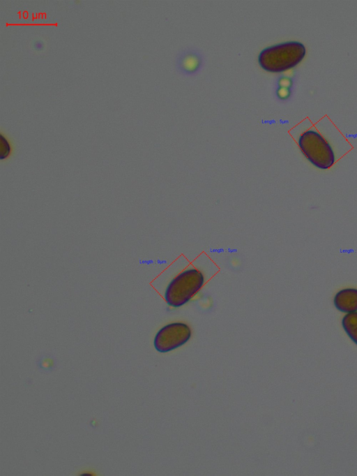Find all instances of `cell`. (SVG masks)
I'll return each mask as SVG.
<instances>
[{
  "label": "cell",
  "instance_id": "obj_1",
  "mask_svg": "<svg viewBox=\"0 0 357 476\" xmlns=\"http://www.w3.org/2000/svg\"><path fill=\"white\" fill-rule=\"evenodd\" d=\"M305 54L302 43L283 42L264 48L259 54L258 63L267 72L281 73L297 66Z\"/></svg>",
  "mask_w": 357,
  "mask_h": 476
},
{
  "label": "cell",
  "instance_id": "obj_2",
  "mask_svg": "<svg viewBox=\"0 0 357 476\" xmlns=\"http://www.w3.org/2000/svg\"><path fill=\"white\" fill-rule=\"evenodd\" d=\"M205 277L202 272L194 267L187 268L167 284L164 299L167 304L178 308L188 303L203 288Z\"/></svg>",
  "mask_w": 357,
  "mask_h": 476
},
{
  "label": "cell",
  "instance_id": "obj_3",
  "mask_svg": "<svg viewBox=\"0 0 357 476\" xmlns=\"http://www.w3.org/2000/svg\"><path fill=\"white\" fill-rule=\"evenodd\" d=\"M298 145L305 157L318 169H329L335 162L333 148L317 131L303 132L298 137Z\"/></svg>",
  "mask_w": 357,
  "mask_h": 476
},
{
  "label": "cell",
  "instance_id": "obj_4",
  "mask_svg": "<svg viewBox=\"0 0 357 476\" xmlns=\"http://www.w3.org/2000/svg\"><path fill=\"white\" fill-rule=\"evenodd\" d=\"M191 334V329L186 323L171 322L158 331L154 337L153 345L157 351L167 352L187 343Z\"/></svg>",
  "mask_w": 357,
  "mask_h": 476
},
{
  "label": "cell",
  "instance_id": "obj_5",
  "mask_svg": "<svg viewBox=\"0 0 357 476\" xmlns=\"http://www.w3.org/2000/svg\"><path fill=\"white\" fill-rule=\"evenodd\" d=\"M333 304L342 313L357 311V289L350 288L339 290L334 296Z\"/></svg>",
  "mask_w": 357,
  "mask_h": 476
},
{
  "label": "cell",
  "instance_id": "obj_6",
  "mask_svg": "<svg viewBox=\"0 0 357 476\" xmlns=\"http://www.w3.org/2000/svg\"><path fill=\"white\" fill-rule=\"evenodd\" d=\"M342 326L351 340L357 345V311L347 313L342 318Z\"/></svg>",
  "mask_w": 357,
  "mask_h": 476
},
{
  "label": "cell",
  "instance_id": "obj_7",
  "mask_svg": "<svg viewBox=\"0 0 357 476\" xmlns=\"http://www.w3.org/2000/svg\"><path fill=\"white\" fill-rule=\"evenodd\" d=\"M200 65V59L193 53H189L183 56L181 60V68L187 73L195 72Z\"/></svg>",
  "mask_w": 357,
  "mask_h": 476
},
{
  "label": "cell",
  "instance_id": "obj_8",
  "mask_svg": "<svg viewBox=\"0 0 357 476\" xmlns=\"http://www.w3.org/2000/svg\"><path fill=\"white\" fill-rule=\"evenodd\" d=\"M1 158H6L10 151V147L8 140L1 135Z\"/></svg>",
  "mask_w": 357,
  "mask_h": 476
},
{
  "label": "cell",
  "instance_id": "obj_9",
  "mask_svg": "<svg viewBox=\"0 0 357 476\" xmlns=\"http://www.w3.org/2000/svg\"><path fill=\"white\" fill-rule=\"evenodd\" d=\"M290 94L289 88L278 87L277 89L278 97L280 99H286Z\"/></svg>",
  "mask_w": 357,
  "mask_h": 476
},
{
  "label": "cell",
  "instance_id": "obj_10",
  "mask_svg": "<svg viewBox=\"0 0 357 476\" xmlns=\"http://www.w3.org/2000/svg\"><path fill=\"white\" fill-rule=\"evenodd\" d=\"M40 366L44 370H50L53 366V362L50 359H45L40 362Z\"/></svg>",
  "mask_w": 357,
  "mask_h": 476
},
{
  "label": "cell",
  "instance_id": "obj_11",
  "mask_svg": "<svg viewBox=\"0 0 357 476\" xmlns=\"http://www.w3.org/2000/svg\"><path fill=\"white\" fill-rule=\"evenodd\" d=\"M33 47L36 50H42L44 48V43L40 40H37L33 43Z\"/></svg>",
  "mask_w": 357,
  "mask_h": 476
}]
</instances>
